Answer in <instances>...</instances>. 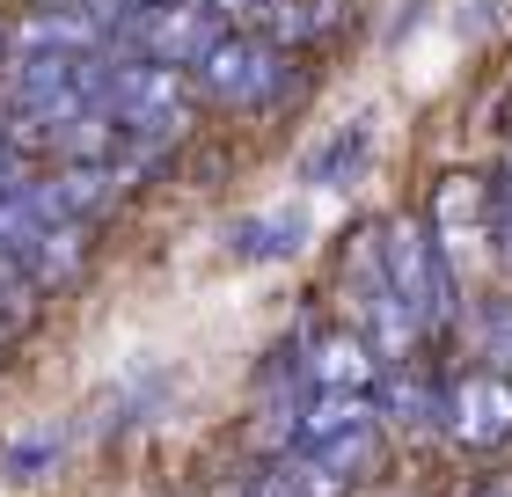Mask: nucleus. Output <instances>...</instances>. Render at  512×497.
Returning <instances> with one entry per match:
<instances>
[]
</instances>
